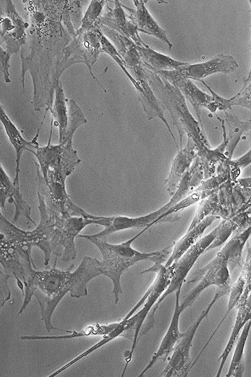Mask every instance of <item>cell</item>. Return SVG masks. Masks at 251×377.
I'll list each match as a JSON object with an SVG mask.
<instances>
[{
  "label": "cell",
  "instance_id": "1",
  "mask_svg": "<svg viewBox=\"0 0 251 377\" xmlns=\"http://www.w3.org/2000/svg\"><path fill=\"white\" fill-rule=\"evenodd\" d=\"M56 258L49 270L35 269L25 285L24 299L18 315H21L30 302L32 296L36 298L40 309L41 320L47 332L57 330L67 333L72 330L55 327L51 316L59 302L70 292L71 296L78 298L87 295V285L93 278L101 275L100 261L88 256L83 258L77 269L63 270L56 268Z\"/></svg>",
  "mask_w": 251,
  "mask_h": 377
},
{
  "label": "cell",
  "instance_id": "2",
  "mask_svg": "<svg viewBox=\"0 0 251 377\" xmlns=\"http://www.w3.org/2000/svg\"><path fill=\"white\" fill-rule=\"evenodd\" d=\"M148 228H144L133 238L120 244H111L107 242V240L98 239L92 235L78 236L93 243L100 250L102 256V261H100L101 275L109 278L112 282L116 304L119 300L120 295L123 294L121 278L127 269L142 261L162 264L173 250L174 243L161 251L151 253H142L132 247L133 241Z\"/></svg>",
  "mask_w": 251,
  "mask_h": 377
},
{
  "label": "cell",
  "instance_id": "3",
  "mask_svg": "<svg viewBox=\"0 0 251 377\" xmlns=\"http://www.w3.org/2000/svg\"><path fill=\"white\" fill-rule=\"evenodd\" d=\"M37 195L40 215L38 226L31 231H25L14 225L9 231L8 237L14 242L40 248L45 256L44 265L47 266L51 255L61 246L62 229L65 218L48 207L42 192L37 191Z\"/></svg>",
  "mask_w": 251,
  "mask_h": 377
},
{
  "label": "cell",
  "instance_id": "4",
  "mask_svg": "<svg viewBox=\"0 0 251 377\" xmlns=\"http://www.w3.org/2000/svg\"><path fill=\"white\" fill-rule=\"evenodd\" d=\"M230 285L217 287L215 294L206 308L200 314L195 322L183 332L176 343L168 362L159 376L163 377H185L192 369L190 350L193 340L201 322L206 318L213 306L222 297L229 295Z\"/></svg>",
  "mask_w": 251,
  "mask_h": 377
},
{
  "label": "cell",
  "instance_id": "5",
  "mask_svg": "<svg viewBox=\"0 0 251 377\" xmlns=\"http://www.w3.org/2000/svg\"><path fill=\"white\" fill-rule=\"evenodd\" d=\"M228 257L227 250L224 246L212 261L195 273L188 284L196 283V285L180 303L183 311L190 307L200 294L209 287L216 286L218 287L231 283Z\"/></svg>",
  "mask_w": 251,
  "mask_h": 377
},
{
  "label": "cell",
  "instance_id": "6",
  "mask_svg": "<svg viewBox=\"0 0 251 377\" xmlns=\"http://www.w3.org/2000/svg\"><path fill=\"white\" fill-rule=\"evenodd\" d=\"M221 228L220 223L207 235L199 240L190 247L176 262L171 265L173 268V275L171 282L150 313L155 316L159 305L169 295L181 288L183 283L195 262L206 249L213 242Z\"/></svg>",
  "mask_w": 251,
  "mask_h": 377
},
{
  "label": "cell",
  "instance_id": "7",
  "mask_svg": "<svg viewBox=\"0 0 251 377\" xmlns=\"http://www.w3.org/2000/svg\"><path fill=\"white\" fill-rule=\"evenodd\" d=\"M154 272L157 273L156 277L143 296L146 300L144 307L137 313L132 315L136 323V332L133 345H136L141 338V330L147 316L165 290L169 286L173 275V268L171 265L166 267L160 263H154V265L141 271V274Z\"/></svg>",
  "mask_w": 251,
  "mask_h": 377
},
{
  "label": "cell",
  "instance_id": "8",
  "mask_svg": "<svg viewBox=\"0 0 251 377\" xmlns=\"http://www.w3.org/2000/svg\"><path fill=\"white\" fill-rule=\"evenodd\" d=\"M238 67V64L233 56L219 54L203 62L193 64L188 63L176 70L183 77L200 81L214 74L231 73Z\"/></svg>",
  "mask_w": 251,
  "mask_h": 377
},
{
  "label": "cell",
  "instance_id": "9",
  "mask_svg": "<svg viewBox=\"0 0 251 377\" xmlns=\"http://www.w3.org/2000/svg\"><path fill=\"white\" fill-rule=\"evenodd\" d=\"M61 239L63 247L62 261L69 262L74 260L77 255L75 239L86 226L98 224L104 226L105 217L98 216L96 219L87 218L82 216L68 215L64 217Z\"/></svg>",
  "mask_w": 251,
  "mask_h": 377
},
{
  "label": "cell",
  "instance_id": "10",
  "mask_svg": "<svg viewBox=\"0 0 251 377\" xmlns=\"http://www.w3.org/2000/svg\"><path fill=\"white\" fill-rule=\"evenodd\" d=\"M0 241V262L4 272L20 279L25 285L24 262L28 256L31 255L32 247L8 240L2 235Z\"/></svg>",
  "mask_w": 251,
  "mask_h": 377
},
{
  "label": "cell",
  "instance_id": "11",
  "mask_svg": "<svg viewBox=\"0 0 251 377\" xmlns=\"http://www.w3.org/2000/svg\"><path fill=\"white\" fill-rule=\"evenodd\" d=\"M130 69H132L134 72L135 76L134 79L136 81L134 87L138 92L139 100L147 114L148 118L151 119L156 117L160 118L167 127L177 147L178 145L175 137L164 115V106L156 97L153 91L151 89L147 79L144 67L142 64L137 65Z\"/></svg>",
  "mask_w": 251,
  "mask_h": 377
},
{
  "label": "cell",
  "instance_id": "12",
  "mask_svg": "<svg viewBox=\"0 0 251 377\" xmlns=\"http://www.w3.org/2000/svg\"><path fill=\"white\" fill-rule=\"evenodd\" d=\"M145 67L166 79L179 90L192 104L197 112L200 107H203L208 108L212 104V95H208L200 89L190 79L182 77L176 70H157L147 65Z\"/></svg>",
  "mask_w": 251,
  "mask_h": 377
},
{
  "label": "cell",
  "instance_id": "13",
  "mask_svg": "<svg viewBox=\"0 0 251 377\" xmlns=\"http://www.w3.org/2000/svg\"><path fill=\"white\" fill-rule=\"evenodd\" d=\"M181 289V288H179L176 292L174 311L170 325L159 347L138 377L143 376L158 360L161 359L165 361L172 352L176 343L183 334V332H181L179 329V318L183 311L180 307L179 303Z\"/></svg>",
  "mask_w": 251,
  "mask_h": 377
},
{
  "label": "cell",
  "instance_id": "14",
  "mask_svg": "<svg viewBox=\"0 0 251 377\" xmlns=\"http://www.w3.org/2000/svg\"><path fill=\"white\" fill-rule=\"evenodd\" d=\"M164 213L161 207L155 211L145 215L136 217H129L126 216H113L107 217V223L104 229L101 232L92 235L93 237L107 240V237L114 233L126 229H139L150 227L152 223Z\"/></svg>",
  "mask_w": 251,
  "mask_h": 377
},
{
  "label": "cell",
  "instance_id": "15",
  "mask_svg": "<svg viewBox=\"0 0 251 377\" xmlns=\"http://www.w3.org/2000/svg\"><path fill=\"white\" fill-rule=\"evenodd\" d=\"M237 313L233 327L227 343L219 358V366L216 377L220 376L235 341L244 326L251 320V292L244 299H240L237 307Z\"/></svg>",
  "mask_w": 251,
  "mask_h": 377
},
{
  "label": "cell",
  "instance_id": "16",
  "mask_svg": "<svg viewBox=\"0 0 251 377\" xmlns=\"http://www.w3.org/2000/svg\"><path fill=\"white\" fill-rule=\"evenodd\" d=\"M135 9H130V19L137 26L139 31L154 36L167 44L171 50L173 45L168 38L166 31L152 17L146 8L144 1H133Z\"/></svg>",
  "mask_w": 251,
  "mask_h": 377
},
{
  "label": "cell",
  "instance_id": "17",
  "mask_svg": "<svg viewBox=\"0 0 251 377\" xmlns=\"http://www.w3.org/2000/svg\"><path fill=\"white\" fill-rule=\"evenodd\" d=\"M38 135V133L33 139V145L29 151L32 153L37 159L39 162L38 164L46 183L48 172L49 170L62 171L60 165L62 146L60 143L53 145L49 143L46 146H40L36 141Z\"/></svg>",
  "mask_w": 251,
  "mask_h": 377
},
{
  "label": "cell",
  "instance_id": "18",
  "mask_svg": "<svg viewBox=\"0 0 251 377\" xmlns=\"http://www.w3.org/2000/svg\"><path fill=\"white\" fill-rule=\"evenodd\" d=\"M220 217L215 216H209L205 218L200 223L190 230H187L186 234L176 242L174 243L172 254L165 266H170L178 260L199 240L205 229L217 219Z\"/></svg>",
  "mask_w": 251,
  "mask_h": 377
},
{
  "label": "cell",
  "instance_id": "19",
  "mask_svg": "<svg viewBox=\"0 0 251 377\" xmlns=\"http://www.w3.org/2000/svg\"><path fill=\"white\" fill-rule=\"evenodd\" d=\"M189 145L188 144L187 147L181 149L176 156L169 177L166 180L167 190L171 196L176 190L181 178L189 169L194 158L193 148Z\"/></svg>",
  "mask_w": 251,
  "mask_h": 377
},
{
  "label": "cell",
  "instance_id": "20",
  "mask_svg": "<svg viewBox=\"0 0 251 377\" xmlns=\"http://www.w3.org/2000/svg\"><path fill=\"white\" fill-rule=\"evenodd\" d=\"M0 119L8 140L13 147L16 154V171L20 170V164L23 152L25 150L29 151L33 145V141L29 142L22 135L17 126L10 119L0 106Z\"/></svg>",
  "mask_w": 251,
  "mask_h": 377
},
{
  "label": "cell",
  "instance_id": "21",
  "mask_svg": "<svg viewBox=\"0 0 251 377\" xmlns=\"http://www.w3.org/2000/svg\"><path fill=\"white\" fill-rule=\"evenodd\" d=\"M136 48L142 63L155 69L174 70L188 63L175 60L156 52L146 44L141 46L136 45Z\"/></svg>",
  "mask_w": 251,
  "mask_h": 377
},
{
  "label": "cell",
  "instance_id": "22",
  "mask_svg": "<svg viewBox=\"0 0 251 377\" xmlns=\"http://www.w3.org/2000/svg\"><path fill=\"white\" fill-rule=\"evenodd\" d=\"M217 189L218 188L210 195L201 200L187 230H191L209 216H218L225 220L229 219L227 214L220 204Z\"/></svg>",
  "mask_w": 251,
  "mask_h": 377
},
{
  "label": "cell",
  "instance_id": "23",
  "mask_svg": "<svg viewBox=\"0 0 251 377\" xmlns=\"http://www.w3.org/2000/svg\"><path fill=\"white\" fill-rule=\"evenodd\" d=\"M55 96L54 105L51 110L54 125L57 127L59 132V143L65 139L69 122V109L67 106V99L65 97L61 84L55 87Z\"/></svg>",
  "mask_w": 251,
  "mask_h": 377
},
{
  "label": "cell",
  "instance_id": "24",
  "mask_svg": "<svg viewBox=\"0 0 251 377\" xmlns=\"http://www.w3.org/2000/svg\"><path fill=\"white\" fill-rule=\"evenodd\" d=\"M216 189L205 190H194L176 204L170 208L167 211L158 217L152 223V225L168 221H175L179 219V215H178V213L181 212V211L185 208H186L208 196L215 191Z\"/></svg>",
  "mask_w": 251,
  "mask_h": 377
},
{
  "label": "cell",
  "instance_id": "25",
  "mask_svg": "<svg viewBox=\"0 0 251 377\" xmlns=\"http://www.w3.org/2000/svg\"><path fill=\"white\" fill-rule=\"evenodd\" d=\"M251 328V320L244 326L236 344L226 377H242L245 370L244 350Z\"/></svg>",
  "mask_w": 251,
  "mask_h": 377
},
{
  "label": "cell",
  "instance_id": "26",
  "mask_svg": "<svg viewBox=\"0 0 251 377\" xmlns=\"http://www.w3.org/2000/svg\"><path fill=\"white\" fill-rule=\"evenodd\" d=\"M19 175H15L13 182L14 190L12 197L8 201V203H13L15 211L12 223L16 222L19 219L24 218L27 224L36 225V223L31 217V207L24 199L20 192L19 185Z\"/></svg>",
  "mask_w": 251,
  "mask_h": 377
},
{
  "label": "cell",
  "instance_id": "27",
  "mask_svg": "<svg viewBox=\"0 0 251 377\" xmlns=\"http://www.w3.org/2000/svg\"><path fill=\"white\" fill-rule=\"evenodd\" d=\"M245 286V281L243 278V277L242 276V275H240L239 276V277L237 278V280L234 283V284L231 286V289L229 294V299H228L227 309L223 317L222 318L221 320L220 321V322L216 326L213 332L209 337L207 341L206 342V343L205 344V345L203 346V347L201 350L199 355L196 358L197 360H198L199 358L201 357V355L202 354V353H203L205 349L206 348L207 346H208L210 341L212 340V339H213L215 335L216 334L218 329L222 325L223 323L224 322V321H225V320L226 319V318H227V316L230 313L231 311L233 308H236L241 299L243 293L244 292Z\"/></svg>",
  "mask_w": 251,
  "mask_h": 377
},
{
  "label": "cell",
  "instance_id": "28",
  "mask_svg": "<svg viewBox=\"0 0 251 377\" xmlns=\"http://www.w3.org/2000/svg\"><path fill=\"white\" fill-rule=\"evenodd\" d=\"M109 330V327L107 324L100 325L99 324H96L89 325L80 332L73 330V332L68 335L51 336L25 335L23 336V339L25 340L64 339L91 335H105L108 333Z\"/></svg>",
  "mask_w": 251,
  "mask_h": 377
},
{
  "label": "cell",
  "instance_id": "29",
  "mask_svg": "<svg viewBox=\"0 0 251 377\" xmlns=\"http://www.w3.org/2000/svg\"><path fill=\"white\" fill-rule=\"evenodd\" d=\"M0 203L1 211L5 210V203L8 201L13 195L14 186L8 174L5 171L2 164L0 165Z\"/></svg>",
  "mask_w": 251,
  "mask_h": 377
},
{
  "label": "cell",
  "instance_id": "30",
  "mask_svg": "<svg viewBox=\"0 0 251 377\" xmlns=\"http://www.w3.org/2000/svg\"><path fill=\"white\" fill-rule=\"evenodd\" d=\"M229 220L232 226L234 235L244 232L251 226V206L236 214Z\"/></svg>",
  "mask_w": 251,
  "mask_h": 377
},
{
  "label": "cell",
  "instance_id": "31",
  "mask_svg": "<svg viewBox=\"0 0 251 377\" xmlns=\"http://www.w3.org/2000/svg\"><path fill=\"white\" fill-rule=\"evenodd\" d=\"M220 224L221 228L218 235L211 244L206 249L205 252L224 243L233 233L232 226L229 219H223Z\"/></svg>",
  "mask_w": 251,
  "mask_h": 377
},
{
  "label": "cell",
  "instance_id": "32",
  "mask_svg": "<svg viewBox=\"0 0 251 377\" xmlns=\"http://www.w3.org/2000/svg\"><path fill=\"white\" fill-rule=\"evenodd\" d=\"M104 1H92L82 19L83 28L91 25L99 15L104 5Z\"/></svg>",
  "mask_w": 251,
  "mask_h": 377
},
{
  "label": "cell",
  "instance_id": "33",
  "mask_svg": "<svg viewBox=\"0 0 251 377\" xmlns=\"http://www.w3.org/2000/svg\"><path fill=\"white\" fill-rule=\"evenodd\" d=\"M241 275L245 281V286L240 299H244L251 292V256H246Z\"/></svg>",
  "mask_w": 251,
  "mask_h": 377
},
{
  "label": "cell",
  "instance_id": "34",
  "mask_svg": "<svg viewBox=\"0 0 251 377\" xmlns=\"http://www.w3.org/2000/svg\"><path fill=\"white\" fill-rule=\"evenodd\" d=\"M11 277L10 274L4 271H0V307H3L7 301L11 299V293L8 286V279Z\"/></svg>",
  "mask_w": 251,
  "mask_h": 377
},
{
  "label": "cell",
  "instance_id": "35",
  "mask_svg": "<svg viewBox=\"0 0 251 377\" xmlns=\"http://www.w3.org/2000/svg\"><path fill=\"white\" fill-rule=\"evenodd\" d=\"M234 186L246 202L251 197V178L236 180L234 183Z\"/></svg>",
  "mask_w": 251,
  "mask_h": 377
}]
</instances>
